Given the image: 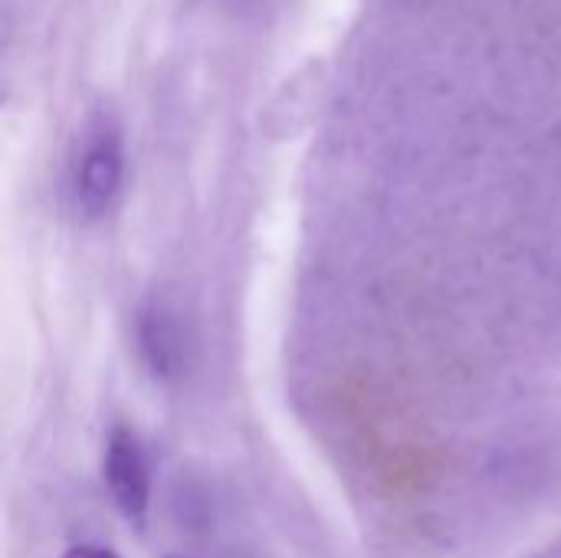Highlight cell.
<instances>
[{
  "instance_id": "cell-4",
  "label": "cell",
  "mask_w": 561,
  "mask_h": 558,
  "mask_svg": "<svg viewBox=\"0 0 561 558\" xmlns=\"http://www.w3.org/2000/svg\"><path fill=\"white\" fill-rule=\"evenodd\" d=\"M62 558H122L115 556L112 549H99V546H72Z\"/></svg>"
},
{
  "instance_id": "cell-5",
  "label": "cell",
  "mask_w": 561,
  "mask_h": 558,
  "mask_svg": "<svg viewBox=\"0 0 561 558\" xmlns=\"http://www.w3.org/2000/svg\"><path fill=\"white\" fill-rule=\"evenodd\" d=\"M164 558H191V556H164Z\"/></svg>"
},
{
  "instance_id": "cell-1",
  "label": "cell",
  "mask_w": 561,
  "mask_h": 558,
  "mask_svg": "<svg viewBox=\"0 0 561 558\" xmlns=\"http://www.w3.org/2000/svg\"><path fill=\"white\" fill-rule=\"evenodd\" d=\"M125 168H128V151H125L122 115L108 102H102L85 115L76 135V148L69 161L72 214L85 224L108 217L122 197Z\"/></svg>"
},
{
  "instance_id": "cell-2",
  "label": "cell",
  "mask_w": 561,
  "mask_h": 558,
  "mask_svg": "<svg viewBox=\"0 0 561 558\" xmlns=\"http://www.w3.org/2000/svg\"><path fill=\"white\" fill-rule=\"evenodd\" d=\"M135 349L148 375L174 385L191 368L194 335L181 303L168 289H151L135 309Z\"/></svg>"
},
{
  "instance_id": "cell-3",
  "label": "cell",
  "mask_w": 561,
  "mask_h": 558,
  "mask_svg": "<svg viewBox=\"0 0 561 558\" xmlns=\"http://www.w3.org/2000/svg\"><path fill=\"white\" fill-rule=\"evenodd\" d=\"M102 477L118 513L128 523L141 526L148 516V503H151V460L131 428H122V424L112 428L105 441Z\"/></svg>"
}]
</instances>
